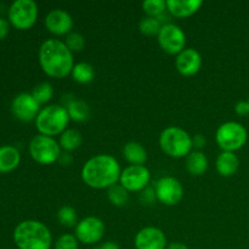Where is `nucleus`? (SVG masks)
I'll list each match as a JSON object with an SVG mask.
<instances>
[{"instance_id":"nucleus-1","label":"nucleus","mask_w":249,"mask_h":249,"mask_svg":"<svg viewBox=\"0 0 249 249\" xmlns=\"http://www.w3.org/2000/svg\"><path fill=\"white\" fill-rule=\"evenodd\" d=\"M39 63L45 74L51 78L67 77L74 67L73 53L58 39H48L39 49Z\"/></svg>"},{"instance_id":"nucleus-2","label":"nucleus","mask_w":249,"mask_h":249,"mask_svg":"<svg viewBox=\"0 0 249 249\" xmlns=\"http://www.w3.org/2000/svg\"><path fill=\"white\" fill-rule=\"evenodd\" d=\"M121 165L111 155H97L85 162L82 179L91 189H109L121 178Z\"/></svg>"},{"instance_id":"nucleus-3","label":"nucleus","mask_w":249,"mask_h":249,"mask_svg":"<svg viewBox=\"0 0 249 249\" xmlns=\"http://www.w3.org/2000/svg\"><path fill=\"white\" fill-rule=\"evenodd\" d=\"M14 241L18 249H50L53 236L40 221L24 220L15 229Z\"/></svg>"},{"instance_id":"nucleus-4","label":"nucleus","mask_w":249,"mask_h":249,"mask_svg":"<svg viewBox=\"0 0 249 249\" xmlns=\"http://www.w3.org/2000/svg\"><path fill=\"white\" fill-rule=\"evenodd\" d=\"M71 118L67 109L61 105H49L40 109L36 118V129L41 135L56 136L67 129Z\"/></svg>"},{"instance_id":"nucleus-5","label":"nucleus","mask_w":249,"mask_h":249,"mask_svg":"<svg viewBox=\"0 0 249 249\" xmlns=\"http://www.w3.org/2000/svg\"><path fill=\"white\" fill-rule=\"evenodd\" d=\"M160 146L163 152L173 158L187 157L192 152V138L179 126H169L160 133Z\"/></svg>"},{"instance_id":"nucleus-6","label":"nucleus","mask_w":249,"mask_h":249,"mask_svg":"<svg viewBox=\"0 0 249 249\" xmlns=\"http://www.w3.org/2000/svg\"><path fill=\"white\" fill-rule=\"evenodd\" d=\"M247 129L238 122H226L221 124L215 134L219 147L225 152H235L247 142Z\"/></svg>"},{"instance_id":"nucleus-7","label":"nucleus","mask_w":249,"mask_h":249,"mask_svg":"<svg viewBox=\"0 0 249 249\" xmlns=\"http://www.w3.org/2000/svg\"><path fill=\"white\" fill-rule=\"evenodd\" d=\"M29 153L36 162L40 164H51L58 160L61 156L60 143L51 136H34L29 142Z\"/></svg>"},{"instance_id":"nucleus-8","label":"nucleus","mask_w":249,"mask_h":249,"mask_svg":"<svg viewBox=\"0 0 249 249\" xmlns=\"http://www.w3.org/2000/svg\"><path fill=\"white\" fill-rule=\"evenodd\" d=\"M38 18V5L33 0H16L9 9V19L18 29H28Z\"/></svg>"},{"instance_id":"nucleus-9","label":"nucleus","mask_w":249,"mask_h":249,"mask_svg":"<svg viewBox=\"0 0 249 249\" xmlns=\"http://www.w3.org/2000/svg\"><path fill=\"white\" fill-rule=\"evenodd\" d=\"M157 36L160 49L169 55H179L182 50H185L186 36L177 24H163Z\"/></svg>"},{"instance_id":"nucleus-10","label":"nucleus","mask_w":249,"mask_h":249,"mask_svg":"<svg viewBox=\"0 0 249 249\" xmlns=\"http://www.w3.org/2000/svg\"><path fill=\"white\" fill-rule=\"evenodd\" d=\"M105 224L96 216H88L75 225L74 236L83 245H95L105 235Z\"/></svg>"},{"instance_id":"nucleus-11","label":"nucleus","mask_w":249,"mask_h":249,"mask_svg":"<svg viewBox=\"0 0 249 249\" xmlns=\"http://www.w3.org/2000/svg\"><path fill=\"white\" fill-rule=\"evenodd\" d=\"M156 197L165 206H175L184 197V187L181 182L173 177L160 178L155 186Z\"/></svg>"},{"instance_id":"nucleus-12","label":"nucleus","mask_w":249,"mask_h":249,"mask_svg":"<svg viewBox=\"0 0 249 249\" xmlns=\"http://www.w3.org/2000/svg\"><path fill=\"white\" fill-rule=\"evenodd\" d=\"M151 179V173L145 165H129L121 173L119 182L128 192L143 191Z\"/></svg>"},{"instance_id":"nucleus-13","label":"nucleus","mask_w":249,"mask_h":249,"mask_svg":"<svg viewBox=\"0 0 249 249\" xmlns=\"http://www.w3.org/2000/svg\"><path fill=\"white\" fill-rule=\"evenodd\" d=\"M11 111L19 121L29 122L36 118V116L40 112V105L36 102V100L34 99L32 94L22 92L12 100Z\"/></svg>"},{"instance_id":"nucleus-14","label":"nucleus","mask_w":249,"mask_h":249,"mask_svg":"<svg viewBox=\"0 0 249 249\" xmlns=\"http://www.w3.org/2000/svg\"><path fill=\"white\" fill-rule=\"evenodd\" d=\"M134 245L136 249H165L167 237L160 229L147 226L136 233Z\"/></svg>"},{"instance_id":"nucleus-15","label":"nucleus","mask_w":249,"mask_h":249,"mask_svg":"<svg viewBox=\"0 0 249 249\" xmlns=\"http://www.w3.org/2000/svg\"><path fill=\"white\" fill-rule=\"evenodd\" d=\"M45 27L55 36H68L73 28V19L65 10L53 9L46 15Z\"/></svg>"},{"instance_id":"nucleus-16","label":"nucleus","mask_w":249,"mask_h":249,"mask_svg":"<svg viewBox=\"0 0 249 249\" xmlns=\"http://www.w3.org/2000/svg\"><path fill=\"white\" fill-rule=\"evenodd\" d=\"M175 66L180 74L185 77H191L196 74L201 68L202 57L198 51L195 49H185L177 56Z\"/></svg>"},{"instance_id":"nucleus-17","label":"nucleus","mask_w":249,"mask_h":249,"mask_svg":"<svg viewBox=\"0 0 249 249\" xmlns=\"http://www.w3.org/2000/svg\"><path fill=\"white\" fill-rule=\"evenodd\" d=\"M202 6L201 0H168L167 10L178 18L194 15Z\"/></svg>"},{"instance_id":"nucleus-18","label":"nucleus","mask_w":249,"mask_h":249,"mask_svg":"<svg viewBox=\"0 0 249 249\" xmlns=\"http://www.w3.org/2000/svg\"><path fill=\"white\" fill-rule=\"evenodd\" d=\"M216 172L221 175V177H231L235 174L240 167V160H238L237 156L233 152H223L218 156L215 162Z\"/></svg>"},{"instance_id":"nucleus-19","label":"nucleus","mask_w":249,"mask_h":249,"mask_svg":"<svg viewBox=\"0 0 249 249\" xmlns=\"http://www.w3.org/2000/svg\"><path fill=\"white\" fill-rule=\"evenodd\" d=\"M208 158L202 151H192L186 157V165L187 172L194 177H199L204 174L208 169Z\"/></svg>"},{"instance_id":"nucleus-20","label":"nucleus","mask_w":249,"mask_h":249,"mask_svg":"<svg viewBox=\"0 0 249 249\" xmlns=\"http://www.w3.org/2000/svg\"><path fill=\"white\" fill-rule=\"evenodd\" d=\"M63 107L67 109L70 118L74 122H85L90 116L89 105L83 100L70 97L68 101L63 105Z\"/></svg>"},{"instance_id":"nucleus-21","label":"nucleus","mask_w":249,"mask_h":249,"mask_svg":"<svg viewBox=\"0 0 249 249\" xmlns=\"http://www.w3.org/2000/svg\"><path fill=\"white\" fill-rule=\"evenodd\" d=\"M19 160L21 156L16 147L9 145L0 147V172H11L19 164Z\"/></svg>"},{"instance_id":"nucleus-22","label":"nucleus","mask_w":249,"mask_h":249,"mask_svg":"<svg viewBox=\"0 0 249 249\" xmlns=\"http://www.w3.org/2000/svg\"><path fill=\"white\" fill-rule=\"evenodd\" d=\"M123 156L131 165H142L147 160V152L145 147L135 141L125 143L123 148Z\"/></svg>"},{"instance_id":"nucleus-23","label":"nucleus","mask_w":249,"mask_h":249,"mask_svg":"<svg viewBox=\"0 0 249 249\" xmlns=\"http://www.w3.org/2000/svg\"><path fill=\"white\" fill-rule=\"evenodd\" d=\"M83 136L75 129H66L60 136V147L62 148L65 152H71V151L77 150L78 147L82 146Z\"/></svg>"},{"instance_id":"nucleus-24","label":"nucleus","mask_w":249,"mask_h":249,"mask_svg":"<svg viewBox=\"0 0 249 249\" xmlns=\"http://www.w3.org/2000/svg\"><path fill=\"white\" fill-rule=\"evenodd\" d=\"M72 77L79 84H88L95 78V70L90 63L79 62L72 70Z\"/></svg>"},{"instance_id":"nucleus-25","label":"nucleus","mask_w":249,"mask_h":249,"mask_svg":"<svg viewBox=\"0 0 249 249\" xmlns=\"http://www.w3.org/2000/svg\"><path fill=\"white\" fill-rule=\"evenodd\" d=\"M107 197L113 206L122 207L128 202L129 194L121 184H116L107 190Z\"/></svg>"},{"instance_id":"nucleus-26","label":"nucleus","mask_w":249,"mask_h":249,"mask_svg":"<svg viewBox=\"0 0 249 249\" xmlns=\"http://www.w3.org/2000/svg\"><path fill=\"white\" fill-rule=\"evenodd\" d=\"M139 28H140V32L142 34H145V36H158L160 28H162V24H160V21L157 18V17L146 16L140 21Z\"/></svg>"},{"instance_id":"nucleus-27","label":"nucleus","mask_w":249,"mask_h":249,"mask_svg":"<svg viewBox=\"0 0 249 249\" xmlns=\"http://www.w3.org/2000/svg\"><path fill=\"white\" fill-rule=\"evenodd\" d=\"M32 95H33V97L36 100V102H38L39 105L46 104V102L50 101V100L53 99V85L48 82L40 83V84H38L34 88L33 91H32Z\"/></svg>"},{"instance_id":"nucleus-28","label":"nucleus","mask_w":249,"mask_h":249,"mask_svg":"<svg viewBox=\"0 0 249 249\" xmlns=\"http://www.w3.org/2000/svg\"><path fill=\"white\" fill-rule=\"evenodd\" d=\"M142 10L150 17H160L167 10V1L164 0H146L142 2Z\"/></svg>"},{"instance_id":"nucleus-29","label":"nucleus","mask_w":249,"mask_h":249,"mask_svg":"<svg viewBox=\"0 0 249 249\" xmlns=\"http://www.w3.org/2000/svg\"><path fill=\"white\" fill-rule=\"evenodd\" d=\"M57 220L63 226H74L77 225V212L74 208L70 206H63L57 212Z\"/></svg>"},{"instance_id":"nucleus-30","label":"nucleus","mask_w":249,"mask_h":249,"mask_svg":"<svg viewBox=\"0 0 249 249\" xmlns=\"http://www.w3.org/2000/svg\"><path fill=\"white\" fill-rule=\"evenodd\" d=\"M65 44L72 53H80L85 46V39L80 33L72 32L66 36Z\"/></svg>"},{"instance_id":"nucleus-31","label":"nucleus","mask_w":249,"mask_h":249,"mask_svg":"<svg viewBox=\"0 0 249 249\" xmlns=\"http://www.w3.org/2000/svg\"><path fill=\"white\" fill-rule=\"evenodd\" d=\"M55 249H79V241L74 235L65 233L55 242Z\"/></svg>"},{"instance_id":"nucleus-32","label":"nucleus","mask_w":249,"mask_h":249,"mask_svg":"<svg viewBox=\"0 0 249 249\" xmlns=\"http://www.w3.org/2000/svg\"><path fill=\"white\" fill-rule=\"evenodd\" d=\"M140 198L143 203L151 204V203H153V201H155V199H157V197H156L155 190L150 189V187H146V189L141 192Z\"/></svg>"},{"instance_id":"nucleus-33","label":"nucleus","mask_w":249,"mask_h":249,"mask_svg":"<svg viewBox=\"0 0 249 249\" xmlns=\"http://www.w3.org/2000/svg\"><path fill=\"white\" fill-rule=\"evenodd\" d=\"M207 145V139L202 134H197L192 138V146L196 148V151H201L202 148L206 147Z\"/></svg>"},{"instance_id":"nucleus-34","label":"nucleus","mask_w":249,"mask_h":249,"mask_svg":"<svg viewBox=\"0 0 249 249\" xmlns=\"http://www.w3.org/2000/svg\"><path fill=\"white\" fill-rule=\"evenodd\" d=\"M236 113L240 116H245V114L249 113V107L247 101H238L235 106Z\"/></svg>"},{"instance_id":"nucleus-35","label":"nucleus","mask_w":249,"mask_h":249,"mask_svg":"<svg viewBox=\"0 0 249 249\" xmlns=\"http://www.w3.org/2000/svg\"><path fill=\"white\" fill-rule=\"evenodd\" d=\"M57 162L60 163L61 165H63V167H68V165H71L73 163V157L68 152H63L61 153Z\"/></svg>"},{"instance_id":"nucleus-36","label":"nucleus","mask_w":249,"mask_h":249,"mask_svg":"<svg viewBox=\"0 0 249 249\" xmlns=\"http://www.w3.org/2000/svg\"><path fill=\"white\" fill-rule=\"evenodd\" d=\"M10 31L9 22L5 18L0 17V39H4Z\"/></svg>"},{"instance_id":"nucleus-37","label":"nucleus","mask_w":249,"mask_h":249,"mask_svg":"<svg viewBox=\"0 0 249 249\" xmlns=\"http://www.w3.org/2000/svg\"><path fill=\"white\" fill-rule=\"evenodd\" d=\"M94 249H121L119 246L117 245L116 242H112V241H108V242H105L102 245L96 246Z\"/></svg>"},{"instance_id":"nucleus-38","label":"nucleus","mask_w":249,"mask_h":249,"mask_svg":"<svg viewBox=\"0 0 249 249\" xmlns=\"http://www.w3.org/2000/svg\"><path fill=\"white\" fill-rule=\"evenodd\" d=\"M165 249H189V247L181 242H173L170 245H168Z\"/></svg>"},{"instance_id":"nucleus-39","label":"nucleus","mask_w":249,"mask_h":249,"mask_svg":"<svg viewBox=\"0 0 249 249\" xmlns=\"http://www.w3.org/2000/svg\"><path fill=\"white\" fill-rule=\"evenodd\" d=\"M247 104H248V107H249V99L247 100Z\"/></svg>"}]
</instances>
